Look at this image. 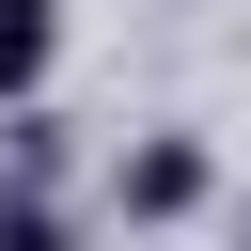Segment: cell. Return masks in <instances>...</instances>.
<instances>
[{"mask_svg": "<svg viewBox=\"0 0 251 251\" xmlns=\"http://www.w3.org/2000/svg\"><path fill=\"white\" fill-rule=\"evenodd\" d=\"M0 251H78V220H63V204H31V188H16V204H0Z\"/></svg>", "mask_w": 251, "mask_h": 251, "instance_id": "cell-3", "label": "cell"}, {"mask_svg": "<svg viewBox=\"0 0 251 251\" xmlns=\"http://www.w3.org/2000/svg\"><path fill=\"white\" fill-rule=\"evenodd\" d=\"M47 63H63V0H0V94L16 110L47 94Z\"/></svg>", "mask_w": 251, "mask_h": 251, "instance_id": "cell-2", "label": "cell"}, {"mask_svg": "<svg viewBox=\"0 0 251 251\" xmlns=\"http://www.w3.org/2000/svg\"><path fill=\"white\" fill-rule=\"evenodd\" d=\"M110 204H126V220H188V204H204V141H188V126L126 141V157H110Z\"/></svg>", "mask_w": 251, "mask_h": 251, "instance_id": "cell-1", "label": "cell"}]
</instances>
